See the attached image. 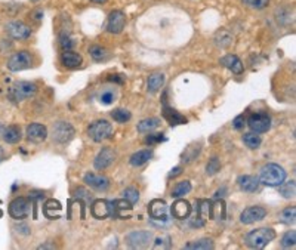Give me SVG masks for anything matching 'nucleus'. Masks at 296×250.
<instances>
[{
	"instance_id": "nucleus-1",
	"label": "nucleus",
	"mask_w": 296,
	"mask_h": 250,
	"mask_svg": "<svg viewBox=\"0 0 296 250\" xmlns=\"http://www.w3.org/2000/svg\"><path fill=\"white\" fill-rule=\"evenodd\" d=\"M284 179H286V171L275 163L265 164L259 174V182H262L267 187H278Z\"/></svg>"
},
{
	"instance_id": "nucleus-2",
	"label": "nucleus",
	"mask_w": 296,
	"mask_h": 250,
	"mask_svg": "<svg viewBox=\"0 0 296 250\" xmlns=\"http://www.w3.org/2000/svg\"><path fill=\"white\" fill-rule=\"evenodd\" d=\"M275 238V231L272 228H258L246 235V244L252 249H264Z\"/></svg>"
},
{
	"instance_id": "nucleus-3",
	"label": "nucleus",
	"mask_w": 296,
	"mask_h": 250,
	"mask_svg": "<svg viewBox=\"0 0 296 250\" xmlns=\"http://www.w3.org/2000/svg\"><path fill=\"white\" fill-rule=\"evenodd\" d=\"M148 213L151 221H159L156 222V225L166 226L171 224L169 218H168V204L165 200H153L148 204Z\"/></svg>"
},
{
	"instance_id": "nucleus-4",
	"label": "nucleus",
	"mask_w": 296,
	"mask_h": 250,
	"mask_svg": "<svg viewBox=\"0 0 296 250\" xmlns=\"http://www.w3.org/2000/svg\"><path fill=\"white\" fill-rule=\"evenodd\" d=\"M37 91V86L31 81H17L11 89H9V98L14 102H21V101L31 98Z\"/></svg>"
},
{
	"instance_id": "nucleus-5",
	"label": "nucleus",
	"mask_w": 296,
	"mask_h": 250,
	"mask_svg": "<svg viewBox=\"0 0 296 250\" xmlns=\"http://www.w3.org/2000/svg\"><path fill=\"white\" fill-rule=\"evenodd\" d=\"M88 133H89L92 141L101 142V141L108 139L113 135V126H111V123H108L107 120H104V119L102 120H97V122H94L92 125L89 126Z\"/></svg>"
},
{
	"instance_id": "nucleus-6",
	"label": "nucleus",
	"mask_w": 296,
	"mask_h": 250,
	"mask_svg": "<svg viewBox=\"0 0 296 250\" xmlns=\"http://www.w3.org/2000/svg\"><path fill=\"white\" fill-rule=\"evenodd\" d=\"M30 210H31V201L25 197H18L11 201L9 204V215L17 221H23L25 218H28Z\"/></svg>"
},
{
	"instance_id": "nucleus-7",
	"label": "nucleus",
	"mask_w": 296,
	"mask_h": 250,
	"mask_svg": "<svg viewBox=\"0 0 296 250\" xmlns=\"http://www.w3.org/2000/svg\"><path fill=\"white\" fill-rule=\"evenodd\" d=\"M74 127L68 122H58L52 127V139L58 144H67L73 139Z\"/></svg>"
},
{
	"instance_id": "nucleus-8",
	"label": "nucleus",
	"mask_w": 296,
	"mask_h": 250,
	"mask_svg": "<svg viewBox=\"0 0 296 250\" xmlns=\"http://www.w3.org/2000/svg\"><path fill=\"white\" fill-rule=\"evenodd\" d=\"M31 62H33L31 53L27 52V50H20V52L14 53L9 58L8 68L11 71H21V70H25V68H30L31 67Z\"/></svg>"
},
{
	"instance_id": "nucleus-9",
	"label": "nucleus",
	"mask_w": 296,
	"mask_h": 250,
	"mask_svg": "<svg viewBox=\"0 0 296 250\" xmlns=\"http://www.w3.org/2000/svg\"><path fill=\"white\" fill-rule=\"evenodd\" d=\"M247 126L252 129V132L265 133L271 127V117L265 113H255L247 119Z\"/></svg>"
},
{
	"instance_id": "nucleus-10",
	"label": "nucleus",
	"mask_w": 296,
	"mask_h": 250,
	"mask_svg": "<svg viewBox=\"0 0 296 250\" xmlns=\"http://www.w3.org/2000/svg\"><path fill=\"white\" fill-rule=\"evenodd\" d=\"M153 240V234L150 231H132L126 235V243L130 249H144Z\"/></svg>"
},
{
	"instance_id": "nucleus-11",
	"label": "nucleus",
	"mask_w": 296,
	"mask_h": 250,
	"mask_svg": "<svg viewBox=\"0 0 296 250\" xmlns=\"http://www.w3.org/2000/svg\"><path fill=\"white\" fill-rule=\"evenodd\" d=\"M124 25H126V15H124L123 11H111L110 15H108V20H107V31L111 33V34H120L124 30Z\"/></svg>"
},
{
	"instance_id": "nucleus-12",
	"label": "nucleus",
	"mask_w": 296,
	"mask_h": 250,
	"mask_svg": "<svg viewBox=\"0 0 296 250\" xmlns=\"http://www.w3.org/2000/svg\"><path fill=\"white\" fill-rule=\"evenodd\" d=\"M6 33L15 40H25L31 36V28L23 21H11L6 24Z\"/></svg>"
},
{
	"instance_id": "nucleus-13",
	"label": "nucleus",
	"mask_w": 296,
	"mask_h": 250,
	"mask_svg": "<svg viewBox=\"0 0 296 250\" xmlns=\"http://www.w3.org/2000/svg\"><path fill=\"white\" fill-rule=\"evenodd\" d=\"M25 135L30 142L40 144L48 138V129H46V126L40 125V123H31L30 126H27Z\"/></svg>"
},
{
	"instance_id": "nucleus-14",
	"label": "nucleus",
	"mask_w": 296,
	"mask_h": 250,
	"mask_svg": "<svg viewBox=\"0 0 296 250\" xmlns=\"http://www.w3.org/2000/svg\"><path fill=\"white\" fill-rule=\"evenodd\" d=\"M267 215V210L261 206H250L243 210L242 216H240V221L243 224H253V222H258V221H262Z\"/></svg>"
},
{
	"instance_id": "nucleus-15",
	"label": "nucleus",
	"mask_w": 296,
	"mask_h": 250,
	"mask_svg": "<svg viewBox=\"0 0 296 250\" xmlns=\"http://www.w3.org/2000/svg\"><path fill=\"white\" fill-rule=\"evenodd\" d=\"M116 155H117V154H116V151L113 150V148L104 147L102 150L99 151L97 158H95V161H94L95 169H98V171L107 169L108 166L113 164V161L116 160Z\"/></svg>"
},
{
	"instance_id": "nucleus-16",
	"label": "nucleus",
	"mask_w": 296,
	"mask_h": 250,
	"mask_svg": "<svg viewBox=\"0 0 296 250\" xmlns=\"http://www.w3.org/2000/svg\"><path fill=\"white\" fill-rule=\"evenodd\" d=\"M111 216L117 219H129L132 216V204L127 200L111 201Z\"/></svg>"
},
{
	"instance_id": "nucleus-17",
	"label": "nucleus",
	"mask_w": 296,
	"mask_h": 250,
	"mask_svg": "<svg viewBox=\"0 0 296 250\" xmlns=\"http://www.w3.org/2000/svg\"><path fill=\"white\" fill-rule=\"evenodd\" d=\"M85 184L94 188L95 191H107L110 188V181L107 176L97 175V174H86L83 178Z\"/></svg>"
},
{
	"instance_id": "nucleus-18",
	"label": "nucleus",
	"mask_w": 296,
	"mask_h": 250,
	"mask_svg": "<svg viewBox=\"0 0 296 250\" xmlns=\"http://www.w3.org/2000/svg\"><path fill=\"white\" fill-rule=\"evenodd\" d=\"M91 213L97 219H105L111 216V201L95 200L91 204Z\"/></svg>"
},
{
	"instance_id": "nucleus-19",
	"label": "nucleus",
	"mask_w": 296,
	"mask_h": 250,
	"mask_svg": "<svg viewBox=\"0 0 296 250\" xmlns=\"http://www.w3.org/2000/svg\"><path fill=\"white\" fill-rule=\"evenodd\" d=\"M171 213H172L173 218H176V219H185V218H188L190 213H191V206H190L188 201L179 197V199L172 204Z\"/></svg>"
},
{
	"instance_id": "nucleus-20",
	"label": "nucleus",
	"mask_w": 296,
	"mask_h": 250,
	"mask_svg": "<svg viewBox=\"0 0 296 250\" xmlns=\"http://www.w3.org/2000/svg\"><path fill=\"white\" fill-rule=\"evenodd\" d=\"M163 117L168 120V123L171 126L176 125H185L187 123V119L184 116H181L176 110L171 108L166 102V98H163Z\"/></svg>"
},
{
	"instance_id": "nucleus-21",
	"label": "nucleus",
	"mask_w": 296,
	"mask_h": 250,
	"mask_svg": "<svg viewBox=\"0 0 296 250\" xmlns=\"http://www.w3.org/2000/svg\"><path fill=\"white\" fill-rule=\"evenodd\" d=\"M219 62H221L225 68L231 70V73H234V74H242L243 70H245L243 68V62L240 61V58L236 56V55H231V53L222 56L221 59H219Z\"/></svg>"
},
{
	"instance_id": "nucleus-22",
	"label": "nucleus",
	"mask_w": 296,
	"mask_h": 250,
	"mask_svg": "<svg viewBox=\"0 0 296 250\" xmlns=\"http://www.w3.org/2000/svg\"><path fill=\"white\" fill-rule=\"evenodd\" d=\"M210 216V203L207 200H198L197 201V216L193 221L191 225L194 226H203L206 219Z\"/></svg>"
},
{
	"instance_id": "nucleus-23",
	"label": "nucleus",
	"mask_w": 296,
	"mask_h": 250,
	"mask_svg": "<svg viewBox=\"0 0 296 250\" xmlns=\"http://www.w3.org/2000/svg\"><path fill=\"white\" fill-rule=\"evenodd\" d=\"M61 61H62V64L67 67V68H77V67H80L82 65V62H83V58H82V55H79L77 52H74V50H64L62 52V55H61Z\"/></svg>"
},
{
	"instance_id": "nucleus-24",
	"label": "nucleus",
	"mask_w": 296,
	"mask_h": 250,
	"mask_svg": "<svg viewBox=\"0 0 296 250\" xmlns=\"http://www.w3.org/2000/svg\"><path fill=\"white\" fill-rule=\"evenodd\" d=\"M237 182H239V187H240L243 191H246V193H255V191H258V188H259V179H258L256 176H239Z\"/></svg>"
},
{
	"instance_id": "nucleus-25",
	"label": "nucleus",
	"mask_w": 296,
	"mask_h": 250,
	"mask_svg": "<svg viewBox=\"0 0 296 250\" xmlns=\"http://www.w3.org/2000/svg\"><path fill=\"white\" fill-rule=\"evenodd\" d=\"M62 210V206L58 200H48L43 206V215L48 218V219H58L59 218V213Z\"/></svg>"
},
{
	"instance_id": "nucleus-26",
	"label": "nucleus",
	"mask_w": 296,
	"mask_h": 250,
	"mask_svg": "<svg viewBox=\"0 0 296 250\" xmlns=\"http://www.w3.org/2000/svg\"><path fill=\"white\" fill-rule=\"evenodd\" d=\"M3 139L8 144H18L21 141V130L18 126H8L3 130Z\"/></svg>"
},
{
	"instance_id": "nucleus-27",
	"label": "nucleus",
	"mask_w": 296,
	"mask_h": 250,
	"mask_svg": "<svg viewBox=\"0 0 296 250\" xmlns=\"http://www.w3.org/2000/svg\"><path fill=\"white\" fill-rule=\"evenodd\" d=\"M165 83V74L163 73H154L148 77L147 89L150 94H156Z\"/></svg>"
},
{
	"instance_id": "nucleus-28",
	"label": "nucleus",
	"mask_w": 296,
	"mask_h": 250,
	"mask_svg": "<svg viewBox=\"0 0 296 250\" xmlns=\"http://www.w3.org/2000/svg\"><path fill=\"white\" fill-rule=\"evenodd\" d=\"M153 157V151L151 150H141L138 151V152H135V154H132V157H130V164L132 166H142V164H145L148 160Z\"/></svg>"
},
{
	"instance_id": "nucleus-29",
	"label": "nucleus",
	"mask_w": 296,
	"mask_h": 250,
	"mask_svg": "<svg viewBox=\"0 0 296 250\" xmlns=\"http://www.w3.org/2000/svg\"><path fill=\"white\" fill-rule=\"evenodd\" d=\"M159 125H160V120H159L157 117H150V119L141 120V122L138 123V127H136V129H138L139 133H148V132L157 129Z\"/></svg>"
},
{
	"instance_id": "nucleus-30",
	"label": "nucleus",
	"mask_w": 296,
	"mask_h": 250,
	"mask_svg": "<svg viewBox=\"0 0 296 250\" xmlns=\"http://www.w3.org/2000/svg\"><path fill=\"white\" fill-rule=\"evenodd\" d=\"M215 43L219 46V48H228L231 43H233V36H231V33L230 31H227V30H221V31H218L216 34H215Z\"/></svg>"
},
{
	"instance_id": "nucleus-31",
	"label": "nucleus",
	"mask_w": 296,
	"mask_h": 250,
	"mask_svg": "<svg viewBox=\"0 0 296 250\" xmlns=\"http://www.w3.org/2000/svg\"><path fill=\"white\" fill-rule=\"evenodd\" d=\"M278 193L284 199H293L295 197V181H289V182L283 181L278 185Z\"/></svg>"
},
{
	"instance_id": "nucleus-32",
	"label": "nucleus",
	"mask_w": 296,
	"mask_h": 250,
	"mask_svg": "<svg viewBox=\"0 0 296 250\" xmlns=\"http://www.w3.org/2000/svg\"><path fill=\"white\" fill-rule=\"evenodd\" d=\"M243 142L246 144V147H249L250 150H256V148H259L262 139H261V136L256 132H249V133L243 135Z\"/></svg>"
},
{
	"instance_id": "nucleus-33",
	"label": "nucleus",
	"mask_w": 296,
	"mask_h": 250,
	"mask_svg": "<svg viewBox=\"0 0 296 250\" xmlns=\"http://www.w3.org/2000/svg\"><path fill=\"white\" fill-rule=\"evenodd\" d=\"M210 216L216 221H224L225 219V203L218 200L216 203L210 204Z\"/></svg>"
},
{
	"instance_id": "nucleus-34",
	"label": "nucleus",
	"mask_w": 296,
	"mask_h": 250,
	"mask_svg": "<svg viewBox=\"0 0 296 250\" xmlns=\"http://www.w3.org/2000/svg\"><path fill=\"white\" fill-rule=\"evenodd\" d=\"M190 191H191V184H190V181H182V182H179V184L172 190V197H175V199L184 197V196L188 194Z\"/></svg>"
},
{
	"instance_id": "nucleus-35",
	"label": "nucleus",
	"mask_w": 296,
	"mask_h": 250,
	"mask_svg": "<svg viewBox=\"0 0 296 250\" xmlns=\"http://www.w3.org/2000/svg\"><path fill=\"white\" fill-rule=\"evenodd\" d=\"M215 247L213 246V241L210 238H201V240H197V241H193V243H188L184 246V249H203V250H212Z\"/></svg>"
},
{
	"instance_id": "nucleus-36",
	"label": "nucleus",
	"mask_w": 296,
	"mask_h": 250,
	"mask_svg": "<svg viewBox=\"0 0 296 250\" xmlns=\"http://www.w3.org/2000/svg\"><path fill=\"white\" fill-rule=\"evenodd\" d=\"M89 53H91V56H92L95 61H105V59L108 58V50L105 49L104 46H101V45H94V46H91Z\"/></svg>"
},
{
	"instance_id": "nucleus-37",
	"label": "nucleus",
	"mask_w": 296,
	"mask_h": 250,
	"mask_svg": "<svg viewBox=\"0 0 296 250\" xmlns=\"http://www.w3.org/2000/svg\"><path fill=\"white\" fill-rule=\"evenodd\" d=\"M296 218V209L295 207H287L281 212L280 215V221L286 225H293Z\"/></svg>"
},
{
	"instance_id": "nucleus-38",
	"label": "nucleus",
	"mask_w": 296,
	"mask_h": 250,
	"mask_svg": "<svg viewBox=\"0 0 296 250\" xmlns=\"http://www.w3.org/2000/svg\"><path fill=\"white\" fill-rule=\"evenodd\" d=\"M111 117H113V120H116L117 123H126V122L130 120L132 114H130L127 110H124V108H117V110L111 111Z\"/></svg>"
},
{
	"instance_id": "nucleus-39",
	"label": "nucleus",
	"mask_w": 296,
	"mask_h": 250,
	"mask_svg": "<svg viewBox=\"0 0 296 250\" xmlns=\"http://www.w3.org/2000/svg\"><path fill=\"white\" fill-rule=\"evenodd\" d=\"M296 244V232L295 231H287L283 238H281V247L283 249H293Z\"/></svg>"
},
{
	"instance_id": "nucleus-40",
	"label": "nucleus",
	"mask_w": 296,
	"mask_h": 250,
	"mask_svg": "<svg viewBox=\"0 0 296 250\" xmlns=\"http://www.w3.org/2000/svg\"><path fill=\"white\" fill-rule=\"evenodd\" d=\"M59 46L64 50L73 49L74 46H76V40L68 33H61V36H59Z\"/></svg>"
},
{
	"instance_id": "nucleus-41",
	"label": "nucleus",
	"mask_w": 296,
	"mask_h": 250,
	"mask_svg": "<svg viewBox=\"0 0 296 250\" xmlns=\"http://www.w3.org/2000/svg\"><path fill=\"white\" fill-rule=\"evenodd\" d=\"M219 169H221V163H219L218 157H212L206 164V174L207 175H215V174L219 172Z\"/></svg>"
},
{
	"instance_id": "nucleus-42",
	"label": "nucleus",
	"mask_w": 296,
	"mask_h": 250,
	"mask_svg": "<svg viewBox=\"0 0 296 250\" xmlns=\"http://www.w3.org/2000/svg\"><path fill=\"white\" fill-rule=\"evenodd\" d=\"M242 2H243V5H246L247 8L255 9V11L265 9L270 3V0H242Z\"/></svg>"
},
{
	"instance_id": "nucleus-43",
	"label": "nucleus",
	"mask_w": 296,
	"mask_h": 250,
	"mask_svg": "<svg viewBox=\"0 0 296 250\" xmlns=\"http://www.w3.org/2000/svg\"><path fill=\"white\" fill-rule=\"evenodd\" d=\"M123 197L124 200H127L130 204H135V203H138V200H139V193H138L136 188L129 187V188H126L123 191Z\"/></svg>"
},
{
	"instance_id": "nucleus-44",
	"label": "nucleus",
	"mask_w": 296,
	"mask_h": 250,
	"mask_svg": "<svg viewBox=\"0 0 296 250\" xmlns=\"http://www.w3.org/2000/svg\"><path fill=\"white\" fill-rule=\"evenodd\" d=\"M99 102L104 104V105H110L116 101V94L113 91H104L99 94Z\"/></svg>"
},
{
	"instance_id": "nucleus-45",
	"label": "nucleus",
	"mask_w": 296,
	"mask_h": 250,
	"mask_svg": "<svg viewBox=\"0 0 296 250\" xmlns=\"http://www.w3.org/2000/svg\"><path fill=\"white\" fill-rule=\"evenodd\" d=\"M198 152H200V147H197V150H194V145H190L187 150L182 152V160L185 163H188V161H191V160H194L197 157Z\"/></svg>"
},
{
	"instance_id": "nucleus-46",
	"label": "nucleus",
	"mask_w": 296,
	"mask_h": 250,
	"mask_svg": "<svg viewBox=\"0 0 296 250\" xmlns=\"http://www.w3.org/2000/svg\"><path fill=\"white\" fill-rule=\"evenodd\" d=\"M166 247H171V238L168 235L159 237L154 243V249H166Z\"/></svg>"
},
{
	"instance_id": "nucleus-47",
	"label": "nucleus",
	"mask_w": 296,
	"mask_h": 250,
	"mask_svg": "<svg viewBox=\"0 0 296 250\" xmlns=\"http://www.w3.org/2000/svg\"><path fill=\"white\" fill-rule=\"evenodd\" d=\"M166 141V138L163 136V133H154V135H148L145 138V144L148 145H154V144H159V142H163Z\"/></svg>"
},
{
	"instance_id": "nucleus-48",
	"label": "nucleus",
	"mask_w": 296,
	"mask_h": 250,
	"mask_svg": "<svg viewBox=\"0 0 296 250\" xmlns=\"http://www.w3.org/2000/svg\"><path fill=\"white\" fill-rule=\"evenodd\" d=\"M76 197H77V199L85 200L86 203L91 200V194H89L86 190H83V188H77V190H76Z\"/></svg>"
},
{
	"instance_id": "nucleus-49",
	"label": "nucleus",
	"mask_w": 296,
	"mask_h": 250,
	"mask_svg": "<svg viewBox=\"0 0 296 250\" xmlns=\"http://www.w3.org/2000/svg\"><path fill=\"white\" fill-rule=\"evenodd\" d=\"M245 125H246V119H245V116H239V117H236V119H234V122H233L234 129H237V130L243 129Z\"/></svg>"
},
{
	"instance_id": "nucleus-50",
	"label": "nucleus",
	"mask_w": 296,
	"mask_h": 250,
	"mask_svg": "<svg viewBox=\"0 0 296 250\" xmlns=\"http://www.w3.org/2000/svg\"><path fill=\"white\" fill-rule=\"evenodd\" d=\"M181 172H182V168L181 166H176V168H173V171L169 174V178L173 179V178H176L178 175H181Z\"/></svg>"
},
{
	"instance_id": "nucleus-51",
	"label": "nucleus",
	"mask_w": 296,
	"mask_h": 250,
	"mask_svg": "<svg viewBox=\"0 0 296 250\" xmlns=\"http://www.w3.org/2000/svg\"><path fill=\"white\" fill-rule=\"evenodd\" d=\"M39 249H55V246L53 244H42V246H39Z\"/></svg>"
},
{
	"instance_id": "nucleus-52",
	"label": "nucleus",
	"mask_w": 296,
	"mask_h": 250,
	"mask_svg": "<svg viewBox=\"0 0 296 250\" xmlns=\"http://www.w3.org/2000/svg\"><path fill=\"white\" fill-rule=\"evenodd\" d=\"M3 158H5V151H3V148L0 147V161H2Z\"/></svg>"
},
{
	"instance_id": "nucleus-53",
	"label": "nucleus",
	"mask_w": 296,
	"mask_h": 250,
	"mask_svg": "<svg viewBox=\"0 0 296 250\" xmlns=\"http://www.w3.org/2000/svg\"><path fill=\"white\" fill-rule=\"evenodd\" d=\"M91 2H94V3H97V5H102V3H105L107 0H91Z\"/></svg>"
},
{
	"instance_id": "nucleus-54",
	"label": "nucleus",
	"mask_w": 296,
	"mask_h": 250,
	"mask_svg": "<svg viewBox=\"0 0 296 250\" xmlns=\"http://www.w3.org/2000/svg\"><path fill=\"white\" fill-rule=\"evenodd\" d=\"M33 2H37V0H33Z\"/></svg>"
}]
</instances>
